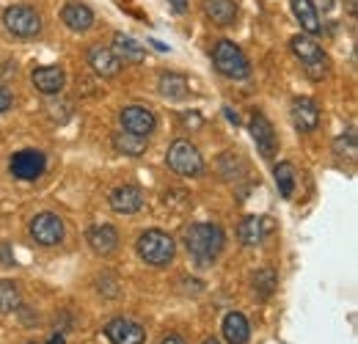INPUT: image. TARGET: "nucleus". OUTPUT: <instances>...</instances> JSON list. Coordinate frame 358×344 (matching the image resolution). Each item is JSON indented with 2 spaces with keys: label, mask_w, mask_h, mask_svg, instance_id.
Masks as SVG:
<instances>
[{
  "label": "nucleus",
  "mask_w": 358,
  "mask_h": 344,
  "mask_svg": "<svg viewBox=\"0 0 358 344\" xmlns=\"http://www.w3.org/2000/svg\"><path fill=\"white\" fill-rule=\"evenodd\" d=\"M185 248L201 267L213 264L224 251V231L218 223H190L185 229Z\"/></svg>",
  "instance_id": "1"
},
{
  "label": "nucleus",
  "mask_w": 358,
  "mask_h": 344,
  "mask_svg": "<svg viewBox=\"0 0 358 344\" xmlns=\"http://www.w3.org/2000/svg\"><path fill=\"white\" fill-rule=\"evenodd\" d=\"M289 50H292V55L301 61V66H303V72H306L309 80H322V78H328L331 61H328L325 50L314 42L309 34L292 36V39H289Z\"/></svg>",
  "instance_id": "2"
},
{
  "label": "nucleus",
  "mask_w": 358,
  "mask_h": 344,
  "mask_svg": "<svg viewBox=\"0 0 358 344\" xmlns=\"http://www.w3.org/2000/svg\"><path fill=\"white\" fill-rule=\"evenodd\" d=\"M135 251H138V257L143 259L146 264H152V267H166V264L174 259V254H177V243H174L171 234H166V231H160V229H146V231L138 237Z\"/></svg>",
  "instance_id": "3"
},
{
  "label": "nucleus",
  "mask_w": 358,
  "mask_h": 344,
  "mask_svg": "<svg viewBox=\"0 0 358 344\" xmlns=\"http://www.w3.org/2000/svg\"><path fill=\"white\" fill-rule=\"evenodd\" d=\"M213 64L215 69L229 78V80H245L251 75V64L245 58V52L231 42V39H221L213 47Z\"/></svg>",
  "instance_id": "4"
},
{
  "label": "nucleus",
  "mask_w": 358,
  "mask_h": 344,
  "mask_svg": "<svg viewBox=\"0 0 358 344\" xmlns=\"http://www.w3.org/2000/svg\"><path fill=\"white\" fill-rule=\"evenodd\" d=\"M3 25L17 39H34L42 34V17L31 6H8L3 11Z\"/></svg>",
  "instance_id": "5"
},
{
  "label": "nucleus",
  "mask_w": 358,
  "mask_h": 344,
  "mask_svg": "<svg viewBox=\"0 0 358 344\" xmlns=\"http://www.w3.org/2000/svg\"><path fill=\"white\" fill-rule=\"evenodd\" d=\"M166 163L171 171H177L179 176H201L204 173V160L199 155V149L190 141H174L169 146Z\"/></svg>",
  "instance_id": "6"
},
{
  "label": "nucleus",
  "mask_w": 358,
  "mask_h": 344,
  "mask_svg": "<svg viewBox=\"0 0 358 344\" xmlns=\"http://www.w3.org/2000/svg\"><path fill=\"white\" fill-rule=\"evenodd\" d=\"M47 169V157L45 152H39V149H22V152H17V155H11V163H8V171L14 179H20V182H34V179H39Z\"/></svg>",
  "instance_id": "7"
},
{
  "label": "nucleus",
  "mask_w": 358,
  "mask_h": 344,
  "mask_svg": "<svg viewBox=\"0 0 358 344\" xmlns=\"http://www.w3.org/2000/svg\"><path fill=\"white\" fill-rule=\"evenodd\" d=\"M28 234L36 245L42 248H52L64 240V220L55 215V213H39V215L31 220L28 226Z\"/></svg>",
  "instance_id": "8"
},
{
  "label": "nucleus",
  "mask_w": 358,
  "mask_h": 344,
  "mask_svg": "<svg viewBox=\"0 0 358 344\" xmlns=\"http://www.w3.org/2000/svg\"><path fill=\"white\" fill-rule=\"evenodd\" d=\"M119 124H122V129H127L133 135L149 138L157 127V119H155V110L146 108V105H127V108L119 110Z\"/></svg>",
  "instance_id": "9"
},
{
  "label": "nucleus",
  "mask_w": 358,
  "mask_h": 344,
  "mask_svg": "<svg viewBox=\"0 0 358 344\" xmlns=\"http://www.w3.org/2000/svg\"><path fill=\"white\" fill-rule=\"evenodd\" d=\"M105 336L110 344H143L146 331L141 322H135L130 317H116L105 325Z\"/></svg>",
  "instance_id": "10"
},
{
  "label": "nucleus",
  "mask_w": 358,
  "mask_h": 344,
  "mask_svg": "<svg viewBox=\"0 0 358 344\" xmlns=\"http://www.w3.org/2000/svg\"><path fill=\"white\" fill-rule=\"evenodd\" d=\"M248 129H251V138H254V143H257L259 155H262L265 160H270V157L278 152V138H275V129H273V124L268 122V116L254 113Z\"/></svg>",
  "instance_id": "11"
},
{
  "label": "nucleus",
  "mask_w": 358,
  "mask_h": 344,
  "mask_svg": "<svg viewBox=\"0 0 358 344\" xmlns=\"http://www.w3.org/2000/svg\"><path fill=\"white\" fill-rule=\"evenodd\" d=\"M61 22H64L69 31H75V34H86V31L94 28L96 17H94V11H91L86 3L69 0V3L61 8Z\"/></svg>",
  "instance_id": "12"
},
{
  "label": "nucleus",
  "mask_w": 358,
  "mask_h": 344,
  "mask_svg": "<svg viewBox=\"0 0 358 344\" xmlns=\"http://www.w3.org/2000/svg\"><path fill=\"white\" fill-rule=\"evenodd\" d=\"M31 83H34V88L39 94L55 96V94H61L64 86H66V72L61 66H36L31 72Z\"/></svg>",
  "instance_id": "13"
},
{
  "label": "nucleus",
  "mask_w": 358,
  "mask_h": 344,
  "mask_svg": "<svg viewBox=\"0 0 358 344\" xmlns=\"http://www.w3.org/2000/svg\"><path fill=\"white\" fill-rule=\"evenodd\" d=\"M86 243H89V248L96 257H110L119 248V231L110 223H96V226L89 229Z\"/></svg>",
  "instance_id": "14"
},
{
  "label": "nucleus",
  "mask_w": 358,
  "mask_h": 344,
  "mask_svg": "<svg viewBox=\"0 0 358 344\" xmlns=\"http://www.w3.org/2000/svg\"><path fill=\"white\" fill-rule=\"evenodd\" d=\"M108 204H110V210H113L116 215H135V213L143 207V193H141V187H135V185H122V187H116V190L110 193Z\"/></svg>",
  "instance_id": "15"
},
{
  "label": "nucleus",
  "mask_w": 358,
  "mask_h": 344,
  "mask_svg": "<svg viewBox=\"0 0 358 344\" xmlns=\"http://www.w3.org/2000/svg\"><path fill=\"white\" fill-rule=\"evenodd\" d=\"M289 113H292V124H295V129H301V132H314L317 124H320V108H317V102L309 99V96H298V99H292Z\"/></svg>",
  "instance_id": "16"
},
{
  "label": "nucleus",
  "mask_w": 358,
  "mask_h": 344,
  "mask_svg": "<svg viewBox=\"0 0 358 344\" xmlns=\"http://www.w3.org/2000/svg\"><path fill=\"white\" fill-rule=\"evenodd\" d=\"M89 66L99 75V78H116L122 72V61L116 58V52L110 47H102V44H94L89 50Z\"/></svg>",
  "instance_id": "17"
},
{
  "label": "nucleus",
  "mask_w": 358,
  "mask_h": 344,
  "mask_svg": "<svg viewBox=\"0 0 358 344\" xmlns=\"http://www.w3.org/2000/svg\"><path fill=\"white\" fill-rule=\"evenodd\" d=\"M224 339L226 344H248V339H251V325H248L245 314H240V311H229L226 314Z\"/></svg>",
  "instance_id": "18"
},
{
  "label": "nucleus",
  "mask_w": 358,
  "mask_h": 344,
  "mask_svg": "<svg viewBox=\"0 0 358 344\" xmlns=\"http://www.w3.org/2000/svg\"><path fill=\"white\" fill-rule=\"evenodd\" d=\"M204 14L213 25H234L237 20V3L234 0H204Z\"/></svg>",
  "instance_id": "19"
},
{
  "label": "nucleus",
  "mask_w": 358,
  "mask_h": 344,
  "mask_svg": "<svg viewBox=\"0 0 358 344\" xmlns=\"http://www.w3.org/2000/svg\"><path fill=\"white\" fill-rule=\"evenodd\" d=\"M113 52H116V58H119L122 64H141V61L146 58L143 44H138L133 36H127V34H116V36H113Z\"/></svg>",
  "instance_id": "20"
},
{
  "label": "nucleus",
  "mask_w": 358,
  "mask_h": 344,
  "mask_svg": "<svg viewBox=\"0 0 358 344\" xmlns=\"http://www.w3.org/2000/svg\"><path fill=\"white\" fill-rule=\"evenodd\" d=\"M110 143H113V149H116L119 155H124V157H141V155L146 152V138H143V135H133V132H127V129L113 132Z\"/></svg>",
  "instance_id": "21"
},
{
  "label": "nucleus",
  "mask_w": 358,
  "mask_h": 344,
  "mask_svg": "<svg viewBox=\"0 0 358 344\" xmlns=\"http://www.w3.org/2000/svg\"><path fill=\"white\" fill-rule=\"evenodd\" d=\"M289 6H292V14L298 17V22H301V28L314 36V34H320V11L312 6V0H289Z\"/></svg>",
  "instance_id": "22"
},
{
  "label": "nucleus",
  "mask_w": 358,
  "mask_h": 344,
  "mask_svg": "<svg viewBox=\"0 0 358 344\" xmlns=\"http://www.w3.org/2000/svg\"><path fill=\"white\" fill-rule=\"evenodd\" d=\"M237 237L243 245H259L265 240V217H257V215H248L240 229H237Z\"/></svg>",
  "instance_id": "23"
},
{
  "label": "nucleus",
  "mask_w": 358,
  "mask_h": 344,
  "mask_svg": "<svg viewBox=\"0 0 358 344\" xmlns=\"http://www.w3.org/2000/svg\"><path fill=\"white\" fill-rule=\"evenodd\" d=\"M160 94L166 96V99H182L185 94H187V80L177 75V72H166V75H160Z\"/></svg>",
  "instance_id": "24"
},
{
  "label": "nucleus",
  "mask_w": 358,
  "mask_h": 344,
  "mask_svg": "<svg viewBox=\"0 0 358 344\" xmlns=\"http://www.w3.org/2000/svg\"><path fill=\"white\" fill-rule=\"evenodd\" d=\"M273 176H275V187H278L281 199H292V193H295V169H292V163H278Z\"/></svg>",
  "instance_id": "25"
},
{
  "label": "nucleus",
  "mask_w": 358,
  "mask_h": 344,
  "mask_svg": "<svg viewBox=\"0 0 358 344\" xmlns=\"http://www.w3.org/2000/svg\"><path fill=\"white\" fill-rule=\"evenodd\" d=\"M20 287L14 281H0V314H11L20 311Z\"/></svg>",
  "instance_id": "26"
},
{
  "label": "nucleus",
  "mask_w": 358,
  "mask_h": 344,
  "mask_svg": "<svg viewBox=\"0 0 358 344\" xmlns=\"http://www.w3.org/2000/svg\"><path fill=\"white\" fill-rule=\"evenodd\" d=\"M334 152L339 155V157H348V160H356L358 155V143H356V129L348 127L336 141H334Z\"/></svg>",
  "instance_id": "27"
},
{
  "label": "nucleus",
  "mask_w": 358,
  "mask_h": 344,
  "mask_svg": "<svg viewBox=\"0 0 358 344\" xmlns=\"http://www.w3.org/2000/svg\"><path fill=\"white\" fill-rule=\"evenodd\" d=\"M275 284H278L275 270H270V267L257 270V275H254V292H257L259 298H270V295H273V289H275Z\"/></svg>",
  "instance_id": "28"
},
{
  "label": "nucleus",
  "mask_w": 358,
  "mask_h": 344,
  "mask_svg": "<svg viewBox=\"0 0 358 344\" xmlns=\"http://www.w3.org/2000/svg\"><path fill=\"white\" fill-rule=\"evenodd\" d=\"M11 105H14V96H11V91H8L6 86H0V113L11 110Z\"/></svg>",
  "instance_id": "29"
},
{
  "label": "nucleus",
  "mask_w": 358,
  "mask_h": 344,
  "mask_svg": "<svg viewBox=\"0 0 358 344\" xmlns=\"http://www.w3.org/2000/svg\"><path fill=\"white\" fill-rule=\"evenodd\" d=\"M312 6L317 11H331L334 8V0H312Z\"/></svg>",
  "instance_id": "30"
},
{
  "label": "nucleus",
  "mask_w": 358,
  "mask_h": 344,
  "mask_svg": "<svg viewBox=\"0 0 358 344\" xmlns=\"http://www.w3.org/2000/svg\"><path fill=\"white\" fill-rule=\"evenodd\" d=\"M169 6H171L177 14H185V11H187V0H169Z\"/></svg>",
  "instance_id": "31"
},
{
  "label": "nucleus",
  "mask_w": 358,
  "mask_h": 344,
  "mask_svg": "<svg viewBox=\"0 0 358 344\" xmlns=\"http://www.w3.org/2000/svg\"><path fill=\"white\" fill-rule=\"evenodd\" d=\"M160 344H187V342H185L179 334H169V336H166V339H163Z\"/></svg>",
  "instance_id": "32"
},
{
  "label": "nucleus",
  "mask_w": 358,
  "mask_h": 344,
  "mask_svg": "<svg viewBox=\"0 0 358 344\" xmlns=\"http://www.w3.org/2000/svg\"><path fill=\"white\" fill-rule=\"evenodd\" d=\"M224 110H226V119H229V122H234V124H240V116H237V113H234L231 108H224Z\"/></svg>",
  "instance_id": "33"
},
{
  "label": "nucleus",
  "mask_w": 358,
  "mask_h": 344,
  "mask_svg": "<svg viewBox=\"0 0 358 344\" xmlns=\"http://www.w3.org/2000/svg\"><path fill=\"white\" fill-rule=\"evenodd\" d=\"M348 14H350V17H358V3H356V0H348Z\"/></svg>",
  "instance_id": "34"
},
{
  "label": "nucleus",
  "mask_w": 358,
  "mask_h": 344,
  "mask_svg": "<svg viewBox=\"0 0 358 344\" xmlns=\"http://www.w3.org/2000/svg\"><path fill=\"white\" fill-rule=\"evenodd\" d=\"M47 344H66V342H64V336H61V334H52V336L47 339Z\"/></svg>",
  "instance_id": "35"
},
{
  "label": "nucleus",
  "mask_w": 358,
  "mask_h": 344,
  "mask_svg": "<svg viewBox=\"0 0 358 344\" xmlns=\"http://www.w3.org/2000/svg\"><path fill=\"white\" fill-rule=\"evenodd\" d=\"M201 344H221V342H218L215 336H210V339H204V342H201Z\"/></svg>",
  "instance_id": "36"
}]
</instances>
